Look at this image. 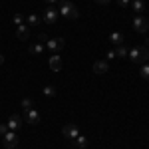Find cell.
Masks as SVG:
<instances>
[{
	"label": "cell",
	"instance_id": "6da1fadb",
	"mask_svg": "<svg viewBox=\"0 0 149 149\" xmlns=\"http://www.w3.org/2000/svg\"><path fill=\"white\" fill-rule=\"evenodd\" d=\"M60 14L64 16V18H72V20H76V18H80V10L74 6V2H70V0H60Z\"/></svg>",
	"mask_w": 149,
	"mask_h": 149
},
{
	"label": "cell",
	"instance_id": "7a4b0ae2",
	"mask_svg": "<svg viewBox=\"0 0 149 149\" xmlns=\"http://www.w3.org/2000/svg\"><path fill=\"white\" fill-rule=\"evenodd\" d=\"M133 28H135V32H139V34H145L149 30V20L143 14H137V16L133 18Z\"/></svg>",
	"mask_w": 149,
	"mask_h": 149
},
{
	"label": "cell",
	"instance_id": "3957f363",
	"mask_svg": "<svg viewBox=\"0 0 149 149\" xmlns=\"http://www.w3.org/2000/svg\"><path fill=\"white\" fill-rule=\"evenodd\" d=\"M58 16H60V12H58L54 6H48L46 10H44V14H42V20L46 24H50V26H54V24L58 22Z\"/></svg>",
	"mask_w": 149,
	"mask_h": 149
},
{
	"label": "cell",
	"instance_id": "277c9868",
	"mask_svg": "<svg viewBox=\"0 0 149 149\" xmlns=\"http://www.w3.org/2000/svg\"><path fill=\"white\" fill-rule=\"evenodd\" d=\"M2 143H4V147L6 149H14L18 145V137H16V131H6V135L2 137Z\"/></svg>",
	"mask_w": 149,
	"mask_h": 149
},
{
	"label": "cell",
	"instance_id": "5b68a950",
	"mask_svg": "<svg viewBox=\"0 0 149 149\" xmlns=\"http://www.w3.org/2000/svg\"><path fill=\"white\" fill-rule=\"evenodd\" d=\"M64 46H66L64 38H52V40H48V44H46V48L50 52H54V54H58L60 50H64Z\"/></svg>",
	"mask_w": 149,
	"mask_h": 149
},
{
	"label": "cell",
	"instance_id": "8992f818",
	"mask_svg": "<svg viewBox=\"0 0 149 149\" xmlns=\"http://www.w3.org/2000/svg\"><path fill=\"white\" fill-rule=\"evenodd\" d=\"M62 133H64V137H66V139H72V141H74V139L80 135V129H78L76 123H68V125H64Z\"/></svg>",
	"mask_w": 149,
	"mask_h": 149
},
{
	"label": "cell",
	"instance_id": "52a82bcc",
	"mask_svg": "<svg viewBox=\"0 0 149 149\" xmlns=\"http://www.w3.org/2000/svg\"><path fill=\"white\" fill-rule=\"evenodd\" d=\"M48 66H50V70H52V72H60V70H62V66H64V62H62L60 54H54V56L48 58Z\"/></svg>",
	"mask_w": 149,
	"mask_h": 149
},
{
	"label": "cell",
	"instance_id": "ba28073f",
	"mask_svg": "<svg viewBox=\"0 0 149 149\" xmlns=\"http://www.w3.org/2000/svg\"><path fill=\"white\" fill-rule=\"evenodd\" d=\"M127 56H129V60H131L133 64H143V62H141V46L131 48V50L127 52Z\"/></svg>",
	"mask_w": 149,
	"mask_h": 149
},
{
	"label": "cell",
	"instance_id": "9c48e42d",
	"mask_svg": "<svg viewBox=\"0 0 149 149\" xmlns=\"http://www.w3.org/2000/svg\"><path fill=\"white\" fill-rule=\"evenodd\" d=\"M107 70H109L107 60H95V64H93V72L95 74H107Z\"/></svg>",
	"mask_w": 149,
	"mask_h": 149
},
{
	"label": "cell",
	"instance_id": "30bf717a",
	"mask_svg": "<svg viewBox=\"0 0 149 149\" xmlns=\"http://www.w3.org/2000/svg\"><path fill=\"white\" fill-rule=\"evenodd\" d=\"M40 119H42V117H40V113L36 111L34 107L26 111V121H28V123H32V125H38V123H40Z\"/></svg>",
	"mask_w": 149,
	"mask_h": 149
},
{
	"label": "cell",
	"instance_id": "8fae6325",
	"mask_svg": "<svg viewBox=\"0 0 149 149\" xmlns=\"http://www.w3.org/2000/svg\"><path fill=\"white\" fill-rule=\"evenodd\" d=\"M109 42L113 46H121V44H125V36L121 34V32H111L109 34Z\"/></svg>",
	"mask_w": 149,
	"mask_h": 149
},
{
	"label": "cell",
	"instance_id": "7c38bea8",
	"mask_svg": "<svg viewBox=\"0 0 149 149\" xmlns=\"http://www.w3.org/2000/svg\"><path fill=\"white\" fill-rule=\"evenodd\" d=\"M6 125H8L10 131H16L18 127L22 125V117H20V115H10V119H8V123H6Z\"/></svg>",
	"mask_w": 149,
	"mask_h": 149
},
{
	"label": "cell",
	"instance_id": "4fadbf2b",
	"mask_svg": "<svg viewBox=\"0 0 149 149\" xmlns=\"http://www.w3.org/2000/svg\"><path fill=\"white\" fill-rule=\"evenodd\" d=\"M28 36H30V28L22 24V26H16V38L18 40H28Z\"/></svg>",
	"mask_w": 149,
	"mask_h": 149
},
{
	"label": "cell",
	"instance_id": "5bb4252c",
	"mask_svg": "<svg viewBox=\"0 0 149 149\" xmlns=\"http://www.w3.org/2000/svg\"><path fill=\"white\" fill-rule=\"evenodd\" d=\"M26 22H28V24H26L28 28H38V26H40V22H42V18H40L38 14H34V12H32V14L26 18Z\"/></svg>",
	"mask_w": 149,
	"mask_h": 149
},
{
	"label": "cell",
	"instance_id": "9a60e30c",
	"mask_svg": "<svg viewBox=\"0 0 149 149\" xmlns=\"http://www.w3.org/2000/svg\"><path fill=\"white\" fill-rule=\"evenodd\" d=\"M44 50H46L44 44H32V46L28 48V52H30V54H34V56H42V54H44Z\"/></svg>",
	"mask_w": 149,
	"mask_h": 149
},
{
	"label": "cell",
	"instance_id": "2e32d148",
	"mask_svg": "<svg viewBox=\"0 0 149 149\" xmlns=\"http://www.w3.org/2000/svg\"><path fill=\"white\" fill-rule=\"evenodd\" d=\"M72 143H74V147H80V149H86V147H88V139L84 137V135H78V137L72 141Z\"/></svg>",
	"mask_w": 149,
	"mask_h": 149
},
{
	"label": "cell",
	"instance_id": "e0dca14e",
	"mask_svg": "<svg viewBox=\"0 0 149 149\" xmlns=\"http://www.w3.org/2000/svg\"><path fill=\"white\" fill-rule=\"evenodd\" d=\"M131 6H133V12H137V14H141V12L145 10V2L143 0H133Z\"/></svg>",
	"mask_w": 149,
	"mask_h": 149
},
{
	"label": "cell",
	"instance_id": "ac0fdd59",
	"mask_svg": "<svg viewBox=\"0 0 149 149\" xmlns=\"http://www.w3.org/2000/svg\"><path fill=\"white\" fill-rule=\"evenodd\" d=\"M20 105H22L24 111H28V109H32V107H34V100H32V97H24Z\"/></svg>",
	"mask_w": 149,
	"mask_h": 149
},
{
	"label": "cell",
	"instance_id": "d6986e66",
	"mask_svg": "<svg viewBox=\"0 0 149 149\" xmlns=\"http://www.w3.org/2000/svg\"><path fill=\"white\" fill-rule=\"evenodd\" d=\"M127 52H129V50L125 48V44H121V46H115V56H117V58H125V56H127Z\"/></svg>",
	"mask_w": 149,
	"mask_h": 149
},
{
	"label": "cell",
	"instance_id": "ffe728a7",
	"mask_svg": "<svg viewBox=\"0 0 149 149\" xmlns=\"http://www.w3.org/2000/svg\"><path fill=\"white\" fill-rule=\"evenodd\" d=\"M145 80H149V62H145V64H141V72H139Z\"/></svg>",
	"mask_w": 149,
	"mask_h": 149
},
{
	"label": "cell",
	"instance_id": "44dd1931",
	"mask_svg": "<svg viewBox=\"0 0 149 149\" xmlns=\"http://www.w3.org/2000/svg\"><path fill=\"white\" fill-rule=\"evenodd\" d=\"M44 95H46V97H54V95H56V88L46 86V88H44Z\"/></svg>",
	"mask_w": 149,
	"mask_h": 149
},
{
	"label": "cell",
	"instance_id": "7402d4cb",
	"mask_svg": "<svg viewBox=\"0 0 149 149\" xmlns=\"http://www.w3.org/2000/svg\"><path fill=\"white\" fill-rule=\"evenodd\" d=\"M12 22L16 24V26H22V24H24V16H22V14H14Z\"/></svg>",
	"mask_w": 149,
	"mask_h": 149
},
{
	"label": "cell",
	"instance_id": "603a6c76",
	"mask_svg": "<svg viewBox=\"0 0 149 149\" xmlns=\"http://www.w3.org/2000/svg\"><path fill=\"white\" fill-rule=\"evenodd\" d=\"M6 131H8V125H6V123H0V137H4Z\"/></svg>",
	"mask_w": 149,
	"mask_h": 149
},
{
	"label": "cell",
	"instance_id": "cb8c5ba5",
	"mask_svg": "<svg viewBox=\"0 0 149 149\" xmlns=\"http://www.w3.org/2000/svg\"><path fill=\"white\" fill-rule=\"evenodd\" d=\"M113 58H117L115 56V50H109V52L105 54V60H113Z\"/></svg>",
	"mask_w": 149,
	"mask_h": 149
},
{
	"label": "cell",
	"instance_id": "d4e9b609",
	"mask_svg": "<svg viewBox=\"0 0 149 149\" xmlns=\"http://www.w3.org/2000/svg\"><path fill=\"white\" fill-rule=\"evenodd\" d=\"M129 2H131V0H117V4H119L121 8H127V6H129Z\"/></svg>",
	"mask_w": 149,
	"mask_h": 149
},
{
	"label": "cell",
	"instance_id": "484cf974",
	"mask_svg": "<svg viewBox=\"0 0 149 149\" xmlns=\"http://www.w3.org/2000/svg\"><path fill=\"white\" fill-rule=\"evenodd\" d=\"M109 2H111V0H95V4H103V6L109 4Z\"/></svg>",
	"mask_w": 149,
	"mask_h": 149
},
{
	"label": "cell",
	"instance_id": "4316f807",
	"mask_svg": "<svg viewBox=\"0 0 149 149\" xmlns=\"http://www.w3.org/2000/svg\"><path fill=\"white\" fill-rule=\"evenodd\" d=\"M40 42H48V36L46 34H40Z\"/></svg>",
	"mask_w": 149,
	"mask_h": 149
},
{
	"label": "cell",
	"instance_id": "83f0119b",
	"mask_svg": "<svg viewBox=\"0 0 149 149\" xmlns=\"http://www.w3.org/2000/svg\"><path fill=\"white\" fill-rule=\"evenodd\" d=\"M2 62H4V56H2V54H0V66H2Z\"/></svg>",
	"mask_w": 149,
	"mask_h": 149
},
{
	"label": "cell",
	"instance_id": "f1b7e54d",
	"mask_svg": "<svg viewBox=\"0 0 149 149\" xmlns=\"http://www.w3.org/2000/svg\"><path fill=\"white\" fill-rule=\"evenodd\" d=\"M46 2H50V4H52V2H60V0H46Z\"/></svg>",
	"mask_w": 149,
	"mask_h": 149
},
{
	"label": "cell",
	"instance_id": "f546056e",
	"mask_svg": "<svg viewBox=\"0 0 149 149\" xmlns=\"http://www.w3.org/2000/svg\"><path fill=\"white\" fill-rule=\"evenodd\" d=\"M145 46H147V48H149V40H145Z\"/></svg>",
	"mask_w": 149,
	"mask_h": 149
},
{
	"label": "cell",
	"instance_id": "4dcf8cb0",
	"mask_svg": "<svg viewBox=\"0 0 149 149\" xmlns=\"http://www.w3.org/2000/svg\"><path fill=\"white\" fill-rule=\"evenodd\" d=\"M14 149H18V147H14Z\"/></svg>",
	"mask_w": 149,
	"mask_h": 149
}]
</instances>
